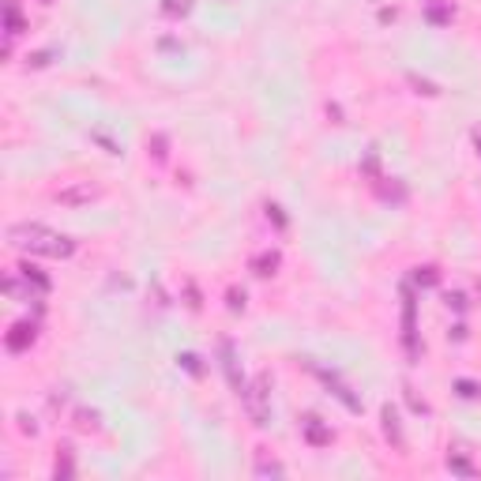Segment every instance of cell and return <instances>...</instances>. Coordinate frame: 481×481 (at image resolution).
Returning <instances> with one entry per match:
<instances>
[{"instance_id": "22", "label": "cell", "mask_w": 481, "mask_h": 481, "mask_svg": "<svg viewBox=\"0 0 481 481\" xmlns=\"http://www.w3.org/2000/svg\"><path fill=\"white\" fill-rule=\"evenodd\" d=\"M226 304H229V312H245V290L234 286V290L226 293Z\"/></svg>"}, {"instance_id": "2", "label": "cell", "mask_w": 481, "mask_h": 481, "mask_svg": "<svg viewBox=\"0 0 481 481\" xmlns=\"http://www.w3.org/2000/svg\"><path fill=\"white\" fill-rule=\"evenodd\" d=\"M241 399H245V410L252 418V425H267L271 421V376L267 373L252 376V384H245Z\"/></svg>"}, {"instance_id": "19", "label": "cell", "mask_w": 481, "mask_h": 481, "mask_svg": "<svg viewBox=\"0 0 481 481\" xmlns=\"http://www.w3.org/2000/svg\"><path fill=\"white\" fill-rule=\"evenodd\" d=\"M162 12L165 15H188L192 12V0H162Z\"/></svg>"}, {"instance_id": "7", "label": "cell", "mask_w": 481, "mask_h": 481, "mask_svg": "<svg viewBox=\"0 0 481 481\" xmlns=\"http://www.w3.org/2000/svg\"><path fill=\"white\" fill-rule=\"evenodd\" d=\"M451 15H455L451 0H425V19H429L432 26H448Z\"/></svg>"}, {"instance_id": "23", "label": "cell", "mask_w": 481, "mask_h": 481, "mask_svg": "<svg viewBox=\"0 0 481 481\" xmlns=\"http://www.w3.org/2000/svg\"><path fill=\"white\" fill-rule=\"evenodd\" d=\"M455 391L462 395V399H478V395H481V387H478L474 380H459V384H455Z\"/></svg>"}, {"instance_id": "4", "label": "cell", "mask_w": 481, "mask_h": 481, "mask_svg": "<svg viewBox=\"0 0 481 481\" xmlns=\"http://www.w3.org/2000/svg\"><path fill=\"white\" fill-rule=\"evenodd\" d=\"M34 339H38V327H34V323H12V327H8V335H4V342H8V350H12V354L31 350Z\"/></svg>"}, {"instance_id": "29", "label": "cell", "mask_w": 481, "mask_h": 481, "mask_svg": "<svg viewBox=\"0 0 481 481\" xmlns=\"http://www.w3.org/2000/svg\"><path fill=\"white\" fill-rule=\"evenodd\" d=\"M474 143H478V151H481V128H478V132H474Z\"/></svg>"}, {"instance_id": "13", "label": "cell", "mask_w": 481, "mask_h": 481, "mask_svg": "<svg viewBox=\"0 0 481 481\" xmlns=\"http://www.w3.org/2000/svg\"><path fill=\"white\" fill-rule=\"evenodd\" d=\"M448 470H451V474H462V478H474L478 474V466L466 455H459V451H451V455H448Z\"/></svg>"}, {"instance_id": "27", "label": "cell", "mask_w": 481, "mask_h": 481, "mask_svg": "<svg viewBox=\"0 0 481 481\" xmlns=\"http://www.w3.org/2000/svg\"><path fill=\"white\" fill-rule=\"evenodd\" d=\"M19 429H23V432H31V437H34V432H38V425H34V418H26V414H19Z\"/></svg>"}, {"instance_id": "1", "label": "cell", "mask_w": 481, "mask_h": 481, "mask_svg": "<svg viewBox=\"0 0 481 481\" xmlns=\"http://www.w3.org/2000/svg\"><path fill=\"white\" fill-rule=\"evenodd\" d=\"M8 241L15 248L31 256H49V260H68L76 252V241L57 234V229H45L38 222H23V226H8Z\"/></svg>"}, {"instance_id": "30", "label": "cell", "mask_w": 481, "mask_h": 481, "mask_svg": "<svg viewBox=\"0 0 481 481\" xmlns=\"http://www.w3.org/2000/svg\"><path fill=\"white\" fill-rule=\"evenodd\" d=\"M42 4H53V0H42Z\"/></svg>"}, {"instance_id": "18", "label": "cell", "mask_w": 481, "mask_h": 481, "mask_svg": "<svg viewBox=\"0 0 481 481\" xmlns=\"http://www.w3.org/2000/svg\"><path fill=\"white\" fill-rule=\"evenodd\" d=\"M414 282H418V286H437L440 271H437V267H418V271H414Z\"/></svg>"}, {"instance_id": "16", "label": "cell", "mask_w": 481, "mask_h": 481, "mask_svg": "<svg viewBox=\"0 0 481 481\" xmlns=\"http://www.w3.org/2000/svg\"><path fill=\"white\" fill-rule=\"evenodd\" d=\"M23 279L31 282L38 293H49V286H53V282H49V279H45V275L38 271V267H23Z\"/></svg>"}, {"instance_id": "5", "label": "cell", "mask_w": 481, "mask_h": 481, "mask_svg": "<svg viewBox=\"0 0 481 481\" xmlns=\"http://www.w3.org/2000/svg\"><path fill=\"white\" fill-rule=\"evenodd\" d=\"M301 432H304V440L312 443V448H327L331 440H335V432L327 429V425H323L316 414H312V418H304V425H301Z\"/></svg>"}, {"instance_id": "28", "label": "cell", "mask_w": 481, "mask_h": 481, "mask_svg": "<svg viewBox=\"0 0 481 481\" xmlns=\"http://www.w3.org/2000/svg\"><path fill=\"white\" fill-rule=\"evenodd\" d=\"M448 304H451V309H466V297H462V293H448Z\"/></svg>"}, {"instance_id": "15", "label": "cell", "mask_w": 481, "mask_h": 481, "mask_svg": "<svg viewBox=\"0 0 481 481\" xmlns=\"http://www.w3.org/2000/svg\"><path fill=\"white\" fill-rule=\"evenodd\" d=\"M256 474H260V478H267V474L282 478V474H286V466H282L279 459H267L263 451H260V455H256Z\"/></svg>"}, {"instance_id": "26", "label": "cell", "mask_w": 481, "mask_h": 481, "mask_svg": "<svg viewBox=\"0 0 481 481\" xmlns=\"http://www.w3.org/2000/svg\"><path fill=\"white\" fill-rule=\"evenodd\" d=\"M406 399H410V406H414V410H418V414H429V406H425V402L418 399V395L410 391V387H406Z\"/></svg>"}, {"instance_id": "3", "label": "cell", "mask_w": 481, "mask_h": 481, "mask_svg": "<svg viewBox=\"0 0 481 481\" xmlns=\"http://www.w3.org/2000/svg\"><path fill=\"white\" fill-rule=\"evenodd\" d=\"M101 188L90 181H76V184H64V188H57V203H64V207H83V203L98 199Z\"/></svg>"}, {"instance_id": "8", "label": "cell", "mask_w": 481, "mask_h": 481, "mask_svg": "<svg viewBox=\"0 0 481 481\" xmlns=\"http://www.w3.org/2000/svg\"><path fill=\"white\" fill-rule=\"evenodd\" d=\"M222 365H226L229 387L241 395V391H245V380H241V373H237V350H234V342H222Z\"/></svg>"}, {"instance_id": "17", "label": "cell", "mask_w": 481, "mask_h": 481, "mask_svg": "<svg viewBox=\"0 0 481 481\" xmlns=\"http://www.w3.org/2000/svg\"><path fill=\"white\" fill-rule=\"evenodd\" d=\"M147 151L154 154V162H165V154H170V140H165L162 132L151 136V140H147Z\"/></svg>"}, {"instance_id": "14", "label": "cell", "mask_w": 481, "mask_h": 481, "mask_svg": "<svg viewBox=\"0 0 481 481\" xmlns=\"http://www.w3.org/2000/svg\"><path fill=\"white\" fill-rule=\"evenodd\" d=\"M376 188H380V199H387V203H402L406 199V188L399 181L387 184V177H380V181H376Z\"/></svg>"}, {"instance_id": "12", "label": "cell", "mask_w": 481, "mask_h": 481, "mask_svg": "<svg viewBox=\"0 0 481 481\" xmlns=\"http://www.w3.org/2000/svg\"><path fill=\"white\" fill-rule=\"evenodd\" d=\"M72 474H76V462H72V448H60L57 466H53V478H57V481H68Z\"/></svg>"}, {"instance_id": "24", "label": "cell", "mask_w": 481, "mask_h": 481, "mask_svg": "<svg viewBox=\"0 0 481 481\" xmlns=\"http://www.w3.org/2000/svg\"><path fill=\"white\" fill-rule=\"evenodd\" d=\"M177 361H181V368H188L192 376H199V373H203V365H199V357H196V354H181Z\"/></svg>"}, {"instance_id": "9", "label": "cell", "mask_w": 481, "mask_h": 481, "mask_svg": "<svg viewBox=\"0 0 481 481\" xmlns=\"http://www.w3.org/2000/svg\"><path fill=\"white\" fill-rule=\"evenodd\" d=\"M23 31H26V23L19 15V4H15V0H4V34H8V42L19 38Z\"/></svg>"}, {"instance_id": "25", "label": "cell", "mask_w": 481, "mask_h": 481, "mask_svg": "<svg viewBox=\"0 0 481 481\" xmlns=\"http://www.w3.org/2000/svg\"><path fill=\"white\" fill-rule=\"evenodd\" d=\"M49 57H53V53H49V49H42V53H34V57H31V68H45V64H49Z\"/></svg>"}, {"instance_id": "11", "label": "cell", "mask_w": 481, "mask_h": 481, "mask_svg": "<svg viewBox=\"0 0 481 481\" xmlns=\"http://www.w3.org/2000/svg\"><path fill=\"white\" fill-rule=\"evenodd\" d=\"M384 432H387V440H395V448H406V437H402V425H399L395 406H384Z\"/></svg>"}, {"instance_id": "6", "label": "cell", "mask_w": 481, "mask_h": 481, "mask_svg": "<svg viewBox=\"0 0 481 481\" xmlns=\"http://www.w3.org/2000/svg\"><path fill=\"white\" fill-rule=\"evenodd\" d=\"M402 342H406V350H410V357H418V335H414V297H410V290L402 293Z\"/></svg>"}, {"instance_id": "10", "label": "cell", "mask_w": 481, "mask_h": 481, "mask_svg": "<svg viewBox=\"0 0 481 481\" xmlns=\"http://www.w3.org/2000/svg\"><path fill=\"white\" fill-rule=\"evenodd\" d=\"M279 263H282V256L275 252V248H267V252L252 256V271L260 275V279H267V275H275V271H279Z\"/></svg>"}, {"instance_id": "20", "label": "cell", "mask_w": 481, "mask_h": 481, "mask_svg": "<svg viewBox=\"0 0 481 481\" xmlns=\"http://www.w3.org/2000/svg\"><path fill=\"white\" fill-rule=\"evenodd\" d=\"M76 425H79L83 432L98 429V414H95V410H76Z\"/></svg>"}, {"instance_id": "21", "label": "cell", "mask_w": 481, "mask_h": 481, "mask_svg": "<svg viewBox=\"0 0 481 481\" xmlns=\"http://www.w3.org/2000/svg\"><path fill=\"white\" fill-rule=\"evenodd\" d=\"M410 87H418V95H440V87L437 83H429V79H421V76H410Z\"/></svg>"}]
</instances>
